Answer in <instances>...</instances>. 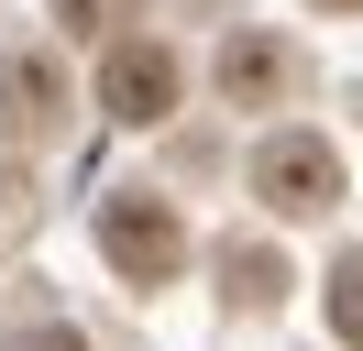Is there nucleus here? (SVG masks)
<instances>
[{
    "instance_id": "nucleus-1",
    "label": "nucleus",
    "mask_w": 363,
    "mask_h": 351,
    "mask_svg": "<svg viewBox=\"0 0 363 351\" xmlns=\"http://www.w3.org/2000/svg\"><path fill=\"white\" fill-rule=\"evenodd\" d=\"M99 253L121 263V285H165V275L187 263V231H177V209H165V197L121 187V197H99Z\"/></svg>"
},
{
    "instance_id": "nucleus-2",
    "label": "nucleus",
    "mask_w": 363,
    "mask_h": 351,
    "mask_svg": "<svg viewBox=\"0 0 363 351\" xmlns=\"http://www.w3.org/2000/svg\"><path fill=\"white\" fill-rule=\"evenodd\" d=\"M253 197H275L286 219H319L341 197V154L319 143V132H264V143H253Z\"/></svg>"
},
{
    "instance_id": "nucleus-3",
    "label": "nucleus",
    "mask_w": 363,
    "mask_h": 351,
    "mask_svg": "<svg viewBox=\"0 0 363 351\" xmlns=\"http://www.w3.org/2000/svg\"><path fill=\"white\" fill-rule=\"evenodd\" d=\"M99 110H111V121H133V132H155L165 110H177V55H165V44H143V33H121L111 55H99Z\"/></svg>"
},
{
    "instance_id": "nucleus-4",
    "label": "nucleus",
    "mask_w": 363,
    "mask_h": 351,
    "mask_svg": "<svg viewBox=\"0 0 363 351\" xmlns=\"http://www.w3.org/2000/svg\"><path fill=\"white\" fill-rule=\"evenodd\" d=\"M0 110L23 121V143H45V132L67 121V77H55L45 55H0Z\"/></svg>"
},
{
    "instance_id": "nucleus-5",
    "label": "nucleus",
    "mask_w": 363,
    "mask_h": 351,
    "mask_svg": "<svg viewBox=\"0 0 363 351\" xmlns=\"http://www.w3.org/2000/svg\"><path fill=\"white\" fill-rule=\"evenodd\" d=\"M220 88H231V99H264V88H275V44H231V55H220Z\"/></svg>"
},
{
    "instance_id": "nucleus-6",
    "label": "nucleus",
    "mask_w": 363,
    "mask_h": 351,
    "mask_svg": "<svg viewBox=\"0 0 363 351\" xmlns=\"http://www.w3.org/2000/svg\"><path fill=\"white\" fill-rule=\"evenodd\" d=\"M330 329L363 351V253H341V263H330Z\"/></svg>"
},
{
    "instance_id": "nucleus-7",
    "label": "nucleus",
    "mask_w": 363,
    "mask_h": 351,
    "mask_svg": "<svg viewBox=\"0 0 363 351\" xmlns=\"http://www.w3.org/2000/svg\"><path fill=\"white\" fill-rule=\"evenodd\" d=\"M99 11H121V0H67V22H77V33H99Z\"/></svg>"
},
{
    "instance_id": "nucleus-8",
    "label": "nucleus",
    "mask_w": 363,
    "mask_h": 351,
    "mask_svg": "<svg viewBox=\"0 0 363 351\" xmlns=\"http://www.w3.org/2000/svg\"><path fill=\"white\" fill-rule=\"evenodd\" d=\"M23 351H89V340H77V329H33Z\"/></svg>"
},
{
    "instance_id": "nucleus-9",
    "label": "nucleus",
    "mask_w": 363,
    "mask_h": 351,
    "mask_svg": "<svg viewBox=\"0 0 363 351\" xmlns=\"http://www.w3.org/2000/svg\"><path fill=\"white\" fill-rule=\"evenodd\" d=\"M319 11H363V0H319Z\"/></svg>"
}]
</instances>
